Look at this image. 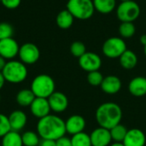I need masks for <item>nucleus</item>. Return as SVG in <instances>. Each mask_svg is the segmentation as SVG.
<instances>
[{
	"label": "nucleus",
	"mask_w": 146,
	"mask_h": 146,
	"mask_svg": "<svg viewBox=\"0 0 146 146\" xmlns=\"http://www.w3.org/2000/svg\"><path fill=\"white\" fill-rule=\"evenodd\" d=\"M37 133L41 139H50L56 141L65 136V121L56 115H48L38 120L37 123Z\"/></svg>",
	"instance_id": "f257e3e1"
},
{
	"label": "nucleus",
	"mask_w": 146,
	"mask_h": 146,
	"mask_svg": "<svg viewBox=\"0 0 146 146\" xmlns=\"http://www.w3.org/2000/svg\"><path fill=\"white\" fill-rule=\"evenodd\" d=\"M95 116L99 127L110 130L121 123L122 110L117 104L108 102L98 106Z\"/></svg>",
	"instance_id": "f03ea898"
},
{
	"label": "nucleus",
	"mask_w": 146,
	"mask_h": 146,
	"mask_svg": "<svg viewBox=\"0 0 146 146\" xmlns=\"http://www.w3.org/2000/svg\"><path fill=\"white\" fill-rule=\"evenodd\" d=\"M2 73L5 80L12 84H19L23 82L27 79L28 74L26 64L16 60L8 61Z\"/></svg>",
	"instance_id": "7ed1b4c3"
},
{
	"label": "nucleus",
	"mask_w": 146,
	"mask_h": 146,
	"mask_svg": "<svg viewBox=\"0 0 146 146\" xmlns=\"http://www.w3.org/2000/svg\"><path fill=\"white\" fill-rule=\"evenodd\" d=\"M30 89L36 98H48L54 92H56V84L50 75L42 74L37 75L33 80Z\"/></svg>",
	"instance_id": "20e7f679"
},
{
	"label": "nucleus",
	"mask_w": 146,
	"mask_h": 146,
	"mask_svg": "<svg viewBox=\"0 0 146 146\" xmlns=\"http://www.w3.org/2000/svg\"><path fill=\"white\" fill-rule=\"evenodd\" d=\"M67 9L78 20H88L94 12L95 8L92 0H68Z\"/></svg>",
	"instance_id": "39448f33"
},
{
	"label": "nucleus",
	"mask_w": 146,
	"mask_h": 146,
	"mask_svg": "<svg viewBox=\"0 0 146 146\" xmlns=\"http://www.w3.org/2000/svg\"><path fill=\"white\" fill-rule=\"evenodd\" d=\"M140 6L133 0L121 2L116 7V16L121 22H133L140 15Z\"/></svg>",
	"instance_id": "423d86ee"
},
{
	"label": "nucleus",
	"mask_w": 146,
	"mask_h": 146,
	"mask_svg": "<svg viewBox=\"0 0 146 146\" xmlns=\"http://www.w3.org/2000/svg\"><path fill=\"white\" fill-rule=\"evenodd\" d=\"M127 44L122 38L111 37L106 39L102 46L103 54L108 58H119L125 50H127Z\"/></svg>",
	"instance_id": "0eeeda50"
},
{
	"label": "nucleus",
	"mask_w": 146,
	"mask_h": 146,
	"mask_svg": "<svg viewBox=\"0 0 146 146\" xmlns=\"http://www.w3.org/2000/svg\"><path fill=\"white\" fill-rule=\"evenodd\" d=\"M20 61L26 65H32L37 62L40 57L38 47L33 43H25L20 46L19 54Z\"/></svg>",
	"instance_id": "6e6552de"
},
{
	"label": "nucleus",
	"mask_w": 146,
	"mask_h": 146,
	"mask_svg": "<svg viewBox=\"0 0 146 146\" xmlns=\"http://www.w3.org/2000/svg\"><path fill=\"white\" fill-rule=\"evenodd\" d=\"M79 65L88 73L98 71L102 66V59L97 53L86 51L79 58Z\"/></svg>",
	"instance_id": "1a4fd4ad"
},
{
	"label": "nucleus",
	"mask_w": 146,
	"mask_h": 146,
	"mask_svg": "<svg viewBox=\"0 0 146 146\" xmlns=\"http://www.w3.org/2000/svg\"><path fill=\"white\" fill-rule=\"evenodd\" d=\"M20 46L16 40L9 38L0 40V56L6 60H13L19 54Z\"/></svg>",
	"instance_id": "9d476101"
},
{
	"label": "nucleus",
	"mask_w": 146,
	"mask_h": 146,
	"mask_svg": "<svg viewBox=\"0 0 146 146\" xmlns=\"http://www.w3.org/2000/svg\"><path fill=\"white\" fill-rule=\"evenodd\" d=\"M92 146H109L112 141L110 131L99 127L94 129L90 134Z\"/></svg>",
	"instance_id": "9b49d317"
},
{
	"label": "nucleus",
	"mask_w": 146,
	"mask_h": 146,
	"mask_svg": "<svg viewBox=\"0 0 146 146\" xmlns=\"http://www.w3.org/2000/svg\"><path fill=\"white\" fill-rule=\"evenodd\" d=\"M29 109L32 115L38 119H41L50 115L51 111L48 98H35V99L30 105Z\"/></svg>",
	"instance_id": "f8f14e48"
},
{
	"label": "nucleus",
	"mask_w": 146,
	"mask_h": 146,
	"mask_svg": "<svg viewBox=\"0 0 146 146\" xmlns=\"http://www.w3.org/2000/svg\"><path fill=\"white\" fill-rule=\"evenodd\" d=\"M50 110L55 113H62L65 111L68 106V99L67 96L61 92H54L48 98Z\"/></svg>",
	"instance_id": "ddd939ff"
},
{
	"label": "nucleus",
	"mask_w": 146,
	"mask_h": 146,
	"mask_svg": "<svg viewBox=\"0 0 146 146\" xmlns=\"http://www.w3.org/2000/svg\"><path fill=\"white\" fill-rule=\"evenodd\" d=\"M66 132L72 136L84 132L86 127V120L83 116L79 115H74L68 118L65 121Z\"/></svg>",
	"instance_id": "4468645a"
},
{
	"label": "nucleus",
	"mask_w": 146,
	"mask_h": 146,
	"mask_svg": "<svg viewBox=\"0 0 146 146\" xmlns=\"http://www.w3.org/2000/svg\"><path fill=\"white\" fill-rule=\"evenodd\" d=\"M122 143L125 146H145L146 143L145 134L140 129H130L127 131Z\"/></svg>",
	"instance_id": "2eb2a0df"
},
{
	"label": "nucleus",
	"mask_w": 146,
	"mask_h": 146,
	"mask_svg": "<svg viewBox=\"0 0 146 146\" xmlns=\"http://www.w3.org/2000/svg\"><path fill=\"white\" fill-rule=\"evenodd\" d=\"M9 121L11 130L20 133L27 123V116L22 110H16L10 113L9 115Z\"/></svg>",
	"instance_id": "dca6fc26"
},
{
	"label": "nucleus",
	"mask_w": 146,
	"mask_h": 146,
	"mask_svg": "<svg viewBox=\"0 0 146 146\" xmlns=\"http://www.w3.org/2000/svg\"><path fill=\"white\" fill-rule=\"evenodd\" d=\"M101 89L107 94H116L121 88V81L115 75H109L104 78L101 84Z\"/></svg>",
	"instance_id": "f3484780"
},
{
	"label": "nucleus",
	"mask_w": 146,
	"mask_h": 146,
	"mask_svg": "<svg viewBox=\"0 0 146 146\" xmlns=\"http://www.w3.org/2000/svg\"><path fill=\"white\" fill-rule=\"evenodd\" d=\"M129 92L135 97H143L146 95V78L138 76L133 78L128 85Z\"/></svg>",
	"instance_id": "a211bd4d"
},
{
	"label": "nucleus",
	"mask_w": 146,
	"mask_h": 146,
	"mask_svg": "<svg viewBox=\"0 0 146 146\" xmlns=\"http://www.w3.org/2000/svg\"><path fill=\"white\" fill-rule=\"evenodd\" d=\"M119 59L121 67L125 69H133L138 63L137 55L130 50H125L123 54L119 57Z\"/></svg>",
	"instance_id": "6ab92c4d"
},
{
	"label": "nucleus",
	"mask_w": 146,
	"mask_h": 146,
	"mask_svg": "<svg viewBox=\"0 0 146 146\" xmlns=\"http://www.w3.org/2000/svg\"><path fill=\"white\" fill-rule=\"evenodd\" d=\"M74 19L75 18L73 16V15L66 9L58 13V15H56V25L61 29H68L72 27Z\"/></svg>",
	"instance_id": "aec40b11"
},
{
	"label": "nucleus",
	"mask_w": 146,
	"mask_h": 146,
	"mask_svg": "<svg viewBox=\"0 0 146 146\" xmlns=\"http://www.w3.org/2000/svg\"><path fill=\"white\" fill-rule=\"evenodd\" d=\"M35 98L31 89H21L17 92L15 100L21 107H30Z\"/></svg>",
	"instance_id": "412c9836"
},
{
	"label": "nucleus",
	"mask_w": 146,
	"mask_h": 146,
	"mask_svg": "<svg viewBox=\"0 0 146 146\" xmlns=\"http://www.w3.org/2000/svg\"><path fill=\"white\" fill-rule=\"evenodd\" d=\"M95 10L103 15L110 14L116 8V0H92Z\"/></svg>",
	"instance_id": "4be33fe9"
},
{
	"label": "nucleus",
	"mask_w": 146,
	"mask_h": 146,
	"mask_svg": "<svg viewBox=\"0 0 146 146\" xmlns=\"http://www.w3.org/2000/svg\"><path fill=\"white\" fill-rule=\"evenodd\" d=\"M1 146H23L21 134L11 130L2 138Z\"/></svg>",
	"instance_id": "5701e85b"
},
{
	"label": "nucleus",
	"mask_w": 146,
	"mask_h": 146,
	"mask_svg": "<svg viewBox=\"0 0 146 146\" xmlns=\"http://www.w3.org/2000/svg\"><path fill=\"white\" fill-rule=\"evenodd\" d=\"M23 146H38L41 141V138L37 132L26 131L21 134Z\"/></svg>",
	"instance_id": "b1692460"
},
{
	"label": "nucleus",
	"mask_w": 146,
	"mask_h": 146,
	"mask_svg": "<svg viewBox=\"0 0 146 146\" xmlns=\"http://www.w3.org/2000/svg\"><path fill=\"white\" fill-rule=\"evenodd\" d=\"M110 131L112 140H114L115 142H123L128 130L124 125L120 123L113 128H111Z\"/></svg>",
	"instance_id": "393cba45"
},
{
	"label": "nucleus",
	"mask_w": 146,
	"mask_h": 146,
	"mask_svg": "<svg viewBox=\"0 0 146 146\" xmlns=\"http://www.w3.org/2000/svg\"><path fill=\"white\" fill-rule=\"evenodd\" d=\"M118 31L121 38H129L136 33V27L133 22H121Z\"/></svg>",
	"instance_id": "a878e982"
},
{
	"label": "nucleus",
	"mask_w": 146,
	"mask_h": 146,
	"mask_svg": "<svg viewBox=\"0 0 146 146\" xmlns=\"http://www.w3.org/2000/svg\"><path fill=\"white\" fill-rule=\"evenodd\" d=\"M71 143L73 146H92L90 135L84 132L73 135L71 138Z\"/></svg>",
	"instance_id": "bb28decb"
},
{
	"label": "nucleus",
	"mask_w": 146,
	"mask_h": 146,
	"mask_svg": "<svg viewBox=\"0 0 146 146\" xmlns=\"http://www.w3.org/2000/svg\"><path fill=\"white\" fill-rule=\"evenodd\" d=\"M70 52L74 56L80 58L86 52V47L84 43L80 41H74L70 45Z\"/></svg>",
	"instance_id": "cd10ccee"
},
{
	"label": "nucleus",
	"mask_w": 146,
	"mask_h": 146,
	"mask_svg": "<svg viewBox=\"0 0 146 146\" xmlns=\"http://www.w3.org/2000/svg\"><path fill=\"white\" fill-rule=\"evenodd\" d=\"M14 34V27L8 22H0V40L12 38Z\"/></svg>",
	"instance_id": "c85d7f7f"
},
{
	"label": "nucleus",
	"mask_w": 146,
	"mask_h": 146,
	"mask_svg": "<svg viewBox=\"0 0 146 146\" xmlns=\"http://www.w3.org/2000/svg\"><path fill=\"white\" fill-rule=\"evenodd\" d=\"M104 78V77L103 76V74L98 70V71H93V72L88 73L87 81L92 86H101Z\"/></svg>",
	"instance_id": "c756f323"
},
{
	"label": "nucleus",
	"mask_w": 146,
	"mask_h": 146,
	"mask_svg": "<svg viewBox=\"0 0 146 146\" xmlns=\"http://www.w3.org/2000/svg\"><path fill=\"white\" fill-rule=\"evenodd\" d=\"M10 131L11 127L9 125V116L0 113V138H3Z\"/></svg>",
	"instance_id": "7c9ffc66"
},
{
	"label": "nucleus",
	"mask_w": 146,
	"mask_h": 146,
	"mask_svg": "<svg viewBox=\"0 0 146 146\" xmlns=\"http://www.w3.org/2000/svg\"><path fill=\"white\" fill-rule=\"evenodd\" d=\"M21 0H1V3L9 9H14L20 6Z\"/></svg>",
	"instance_id": "2f4dec72"
},
{
	"label": "nucleus",
	"mask_w": 146,
	"mask_h": 146,
	"mask_svg": "<svg viewBox=\"0 0 146 146\" xmlns=\"http://www.w3.org/2000/svg\"><path fill=\"white\" fill-rule=\"evenodd\" d=\"M56 146H73L71 143V139H68L65 136L60 138L56 140Z\"/></svg>",
	"instance_id": "473e14b6"
},
{
	"label": "nucleus",
	"mask_w": 146,
	"mask_h": 146,
	"mask_svg": "<svg viewBox=\"0 0 146 146\" xmlns=\"http://www.w3.org/2000/svg\"><path fill=\"white\" fill-rule=\"evenodd\" d=\"M38 146H56V141L50 139H41Z\"/></svg>",
	"instance_id": "72a5a7b5"
},
{
	"label": "nucleus",
	"mask_w": 146,
	"mask_h": 146,
	"mask_svg": "<svg viewBox=\"0 0 146 146\" xmlns=\"http://www.w3.org/2000/svg\"><path fill=\"white\" fill-rule=\"evenodd\" d=\"M6 62H7V60L4 59L3 56H0V72L3 71V68H4L5 64H6Z\"/></svg>",
	"instance_id": "f704fd0d"
},
{
	"label": "nucleus",
	"mask_w": 146,
	"mask_h": 146,
	"mask_svg": "<svg viewBox=\"0 0 146 146\" xmlns=\"http://www.w3.org/2000/svg\"><path fill=\"white\" fill-rule=\"evenodd\" d=\"M5 79H4V77H3V73L2 72H0V90L3 87V86H4V84H5Z\"/></svg>",
	"instance_id": "c9c22d12"
},
{
	"label": "nucleus",
	"mask_w": 146,
	"mask_h": 146,
	"mask_svg": "<svg viewBox=\"0 0 146 146\" xmlns=\"http://www.w3.org/2000/svg\"><path fill=\"white\" fill-rule=\"evenodd\" d=\"M140 42H141V44L145 46L146 44V34H143V35H141V37H140Z\"/></svg>",
	"instance_id": "e433bc0d"
},
{
	"label": "nucleus",
	"mask_w": 146,
	"mask_h": 146,
	"mask_svg": "<svg viewBox=\"0 0 146 146\" xmlns=\"http://www.w3.org/2000/svg\"><path fill=\"white\" fill-rule=\"evenodd\" d=\"M110 146H125L123 145L122 142H115L113 144H111Z\"/></svg>",
	"instance_id": "4c0bfd02"
},
{
	"label": "nucleus",
	"mask_w": 146,
	"mask_h": 146,
	"mask_svg": "<svg viewBox=\"0 0 146 146\" xmlns=\"http://www.w3.org/2000/svg\"><path fill=\"white\" fill-rule=\"evenodd\" d=\"M144 53H145V55L146 56V44L144 46Z\"/></svg>",
	"instance_id": "58836bf2"
},
{
	"label": "nucleus",
	"mask_w": 146,
	"mask_h": 146,
	"mask_svg": "<svg viewBox=\"0 0 146 146\" xmlns=\"http://www.w3.org/2000/svg\"><path fill=\"white\" fill-rule=\"evenodd\" d=\"M121 2H126V1H130V0H120Z\"/></svg>",
	"instance_id": "ea45409f"
},
{
	"label": "nucleus",
	"mask_w": 146,
	"mask_h": 146,
	"mask_svg": "<svg viewBox=\"0 0 146 146\" xmlns=\"http://www.w3.org/2000/svg\"><path fill=\"white\" fill-rule=\"evenodd\" d=\"M0 101H1V96H0Z\"/></svg>",
	"instance_id": "a19ab883"
},
{
	"label": "nucleus",
	"mask_w": 146,
	"mask_h": 146,
	"mask_svg": "<svg viewBox=\"0 0 146 146\" xmlns=\"http://www.w3.org/2000/svg\"><path fill=\"white\" fill-rule=\"evenodd\" d=\"M0 3H1V0H0Z\"/></svg>",
	"instance_id": "79ce46f5"
},
{
	"label": "nucleus",
	"mask_w": 146,
	"mask_h": 146,
	"mask_svg": "<svg viewBox=\"0 0 146 146\" xmlns=\"http://www.w3.org/2000/svg\"><path fill=\"white\" fill-rule=\"evenodd\" d=\"M0 146H1V145H0Z\"/></svg>",
	"instance_id": "37998d69"
}]
</instances>
